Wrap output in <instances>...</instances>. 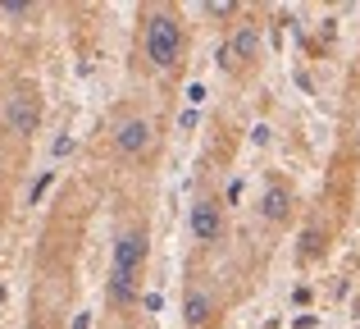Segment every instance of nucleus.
Segmentation results:
<instances>
[{
	"instance_id": "obj_6",
	"label": "nucleus",
	"mask_w": 360,
	"mask_h": 329,
	"mask_svg": "<svg viewBox=\"0 0 360 329\" xmlns=\"http://www.w3.org/2000/svg\"><path fill=\"white\" fill-rule=\"evenodd\" d=\"M255 55H260V27L255 23L233 27V37L219 46V64L224 69H246V64H255Z\"/></svg>"
},
{
	"instance_id": "obj_2",
	"label": "nucleus",
	"mask_w": 360,
	"mask_h": 329,
	"mask_svg": "<svg viewBox=\"0 0 360 329\" xmlns=\"http://www.w3.org/2000/svg\"><path fill=\"white\" fill-rule=\"evenodd\" d=\"M141 51L155 69H178L183 64V18L174 9H150L141 23Z\"/></svg>"
},
{
	"instance_id": "obj_5",
	"label": "nucleus",
	"mask_w": 360,
	"mask_h": 329,
	"mask_svg": "<svg viewBox=\"0 0 360 329\" xmlns=\"http://www.w3.org/2000/svg\"><path fill=\"white\" fill-rule=\"evenodd\" d=\"M187 229H192V238L196 242H219L224 238V206L214 201V197H196L192 201V211H187Z\"/></svg>"
},
{
	"instance_id": "obj_3",
	"label": "nucleus",
	"mask_w": 360,
	"mask_h": 329,
	"mask_svg": "<svg viewBox=\"0 0 360 329\" xmlns=\"http://www.w3.org/2000/svg\"><path fill=\"white\" fill-rule=\"evenodd\" d=\"M5 128L14 137H32L41 128V92H37V82L18 78L5 92Z\"/></svg>"
},
{
	"instance_id": "obj_4",
	"label": "nucleus",
	"mask_w": 360,
	"mask_h": 329,
	"mask_svg": "<svg viewBox=\"0 0 360 329\" xmlns=\"http://www.w3.org/2000/svg\"><path fill=\"white\" fill-rule=\"evenodd\" d=\"M150 147H155V124L146 115H128L115 124V151L123 161H141V156H150Z\"/></svg>"
},
{
	"instance_id": "obj_1",
	"label": "nucleus",
	"mask_w": 360,
	"mask_h": 329,
	"mask_svg": "<svg viewBox=\"0 0 360 329\" xmlns=\"http://www.w3.org/2000/svg\"><path fill=\"white\" fill-rule=\"evenodd\" d=\"M150 256V229L146 224H128L115 238V256H110V302L115 306H132L141 288V270Z\"/></svg>"
},
{
	"instance_id": "obj_7",
	"label": "nucleus",
	"mask_w": 360,
	"mask_h": 329,
	"mask_svg": "<svg viewBox=\"0 0 360 329\" xmlns=\"http://www.w3.org/2000/svg\"><path fill=\"white\" fill-rule=\"evenodd\" d=\"M214 316H219V306H214L210 293H201V288H192L183 302V325L187 329H214Z\"/></svg>"
},
{
	"instance_id": "obj_12",
	"label": "nucleus",
	"mask_w": 360,
	"mask_h": 329,
	"mask_svg": "<svg viewBox=\"0 0 360 329\" xmlns=\"http://www.w3.org/2000/svg\"><path fill=\"white\" fill-rule=\"evenodd\" d=\"M205 14H210V18H233V14H238V5H233V0H210Z\"/></svg>"
},
{
	"instance_id": "obj_9",
	"label": "nucleus",
	"mask_w": 360,
	"mask_h": 329,
	"mask_svg": "<svg viewBox=\"0 0 360 329\" xmlns=\"http://www.w3.org/2000/svg\"><path fill=\"white\" fill-rule=\"evenodd\" d=\"M324 252H328V233L319 229V224L301 233V247H297V261H301V266H306V261H319Z\"/></svg>"
},
{
	"instance_id": "obj_11",
	"label": "nucleus",
	"mask_w": 360,
	"mask_h": 329,
	"mask_svg": "<svg viewBox=\"0 0 360 329\" xmlns=\"http://www.w3.org/2000/svg\"><path fill=\"white\" fill-rule=\"evenodd\" d=\"M51 183H55V169H46V174L32 183V192H27V206H37V201H41V197H46V187H51Z\"/></svg>"
},
{
	"instance_id": "obj_8",
	"label": "nucleus",
	"mask_w": 360,
	"mask_h": 329,
	"mask_svg": "<svg viewBox=\"0 0 360 329\" xmlns=\"http://www.w3.org/2000/svg\"><path fill=\"white\" fill-rule=\"evenodd\" d=\"M260 215L269 224H288V215H292V192L283 183H269L264 187V197H260Z\"/></svg>"
},
{
	"instance_id": "obj_10",
	"label": "nucleus",
	"mask_w": 360,
	"mask_h": 329,
	"mask_svg": "<svg viewBox=\"0 0 360 329\" xmlns=\"http://www.w3.org/2000/svg\"><path fill=\"white\" fill-rule=\"evenodd\" d=\"M32 0H0V14H5V18H27V14H32Z\"/></svg>"
}]
</instances>
